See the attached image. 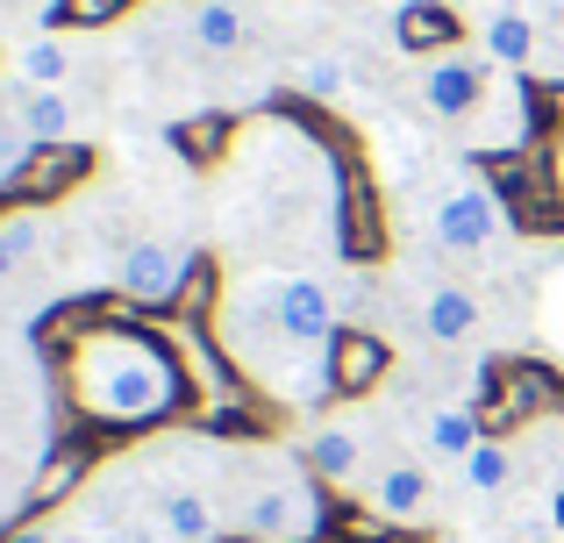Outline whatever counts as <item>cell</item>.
<instances>
[{
    "mask_svg": "<svg viewBox=\"0 0 564 543\" xmlns=\"http://www.w3.org/2000/svg\"><path fill=\"white\" fill-rule=\"evenodd\" d=\"M329 329H336L329 286H322V279H307V272L279 279V336H286L293 350H322V344H329Z\"/></svg>",
    "mask_w": 564,
    "mask_h": 543,
    "instance_id": "obj_5",
    "label": "cell"
},
{
    "mask_svg": "<svg viewBox=\"0 0 564 543\" xmlns=\"http://www.w3.org/2000/svg\"><path fill=\"white\" fill-rule=\"evenodd\" d=\"M221 315H229V344L258 350L264 336H279V279H236ZM279 344H286V336H279Z\"/></svg>",
    "mask_w": 564,
    "mask_h": 543,
    "instance_id": "obj_7",
    "label": "cell"
},
{
    "mask_svg": "<svg viewBox=\"0 0 564 543\" xmlns=\"http://www.w3.org/2000/svg\"><path fill=\"white\" fill-rule=\"evenodd\" d=\"M301 86L315 100H336V94H344V65H336V57H307V65H301Z\"/></svg>",
    "mask_w": 564,
    "mask_h": 543,
    "instance_id": "obj_20",
    "label": "cell"
},
{
    "mask_svg": "<svg viewBox=\"0 0 564 543\" xmlns=\"http://www.w3.org/2000/svg\"><path fill=\"white\" fill-rule=\"evenodd\" d=\"M8 543H57V530H51V522H29V530H14Z\"/></svg>",
    "mask_w": 564,
    "mask_h": 543,
    "instance_id": "obj_21",
    "label": "cell"
},
{
    "mask_svg": "<svg viewBox=\"0 0 564 543\" xmlns=\"http://www.w3.org/2000/svg\"><path fill=\"white\" fill-rule=\"evenodd\" d=\"M372 8H386V0H372Z\"/></svg>",
    "mask_w": 564,
    "mask_h": 543,
    "instance_id": "obj_22",
    "label": "cell"
},
{
    "mask_svg": "<svg viewBox=\"0 0 564 543\" xmlns=\"http://www.w3.org/2000/svg\"><path fill=\"white\" fill-rule=\"evenodd\" d=\"M372 508L386 522H414L429 508V473L422 465H386V473L372 479Z\"/></svg>",
    "mask_w": 564,
    "mask_h": 543,
    "instance_id": "obj_12",
    "label": "cell"
},
{
    "mask_svg": "<svg viewBox=\"0 0 564 543\" xmlns=\"http://www.w3.org/2000/svg\"><path fill=\"white\" fill-rule=\"evenodd\" d=\"M236 530L250 543H307L322 530V508L301 479H258V487H243V501H236Z\"/></svg>",
    "mask_w": 564,
    "mask_h": 543,
    "instance_id": "obj_2",
    "label": "cell"
},
{
    "mask_svg": "<svg viewBox=\"0 0 564 543\" xmlns=\"http://www.w3.org/2000/svg\"><path fill=\"white\" fill-rule=\"evenodd\" d=\"M186 36L200 43L207 57H229V51H243L250 22H243V8H236V0H193V14H186Z\"/></svg>",
    "mask_w": 564,
    "mask_h": 543,
    "instance_id": "obj_8",
    "label": "cell"
},
{
    "mask_svg": "<svg viewBox=\"0 0 564 543\" xmlns=\"http://www.w3.org/2000/svg\"><path fill=\"white\" fill-rule=\"evenodd\" d=\"M479 86H486L479 57L451 51V57H436V65L422 72V108L436 115V122H465V115L479 108Z\"/></svg>",
    "mask_w": 564,
    "mask_h": 543,
    "instance_id": "obj_6",
    "label": "cell"
},
{
    "mask_svg": "<svg viewBox=\"0 0 564 543\" xmlns=\"http://www.w3.org/2000/svg\"><path fill=\"white\" fill-rule=\"evenodd\" d=\"M422 329L436 336V344H465V336H479V301H471L465 286H429Z\"/></svg>",
    "mask_w": 564,
    "mask_h": 543,
    "instance_id": "obj_10",
    "label": "cell"
},
{
    "mask_svg": "<svg viewBox=\"0 0 564 543\" xmlns=\"http://www.w3.org/2000/svg\"><path fill=\"white\" fill-rule=\"evenodd\" d=\"M307 465H315L329 487H350V479H358V465H365L358 430H315V436H307Z\"/></svg>",
    "mask_w": 564,
    "mask_h": 543,
    "instance_id": "obj_14",
    "label": "cell"
},
{
    "mask_svg": "<svg viewBox=\"0 0 564 543\" xmlns=\"http://www.w3.org/2000/svg\"><path fill=\"white\" fill-rule=\"evenodd\" d=\"M14 79L29 86V94H51V86L72 79V43L65 36H29L22 51H14Z\"/></svg>",
    "mask_w": 564,
    "mask_h": 543,
    "instance_id": "obj_13",
    "label": "cell"
},
{
    "mask_svg": "<svg viewBox=\"0 0 564 543\" xmlns=\"http://www.w3.org/2000/svg\"><path fill=\"white\" fill-rule=\"evenodd\" d=\"M457 473H465L471 493H500V487H508V450H500V444H479L465 465H457Z\"/></svg>",
    "mask_w": 564,
    "mask_h": 543,
    "instance_id": "obj_18",
    "label": "cell"
},
{
    "mask_svg": "<svg viewBox=\"0 0 564 543\" xmlns=\"http://www.w3.org/2000/svg\"><path fill=\"white\" fill-rule=\"evenodd\" d=\"M479 444H486V436H479V415H471V408H443V415H429V450H443V458L465 465Z\"/></svg>",
    "mask_w": 564,
    "mask_h": 543,
    "instance_id": "obj_16",
    "label": "cell"
},
{
    "mask_svg": "<svg viewBox=\"0 0 564 543\" xmlns=\"http://www.w3.org/2000/svg\"><path fill=\"white\" fill-rule=\"evenodd\" d=\"M158 530H165L172 543H215V508H207V493L165 487L158 493Z\"/></svg>",
    "mask_w": 564,
    "mask_h": 543,
    "instance_id": "obj_11",
    "label": "cell"
},
{
    "mask_svg": "<svg viewBox=\"0 0 564 543\" xmlns=\"http://www.w3.org/2000/svg\"><path fill=\"white\" fill-rule=\"evenodd\" d=\"M494 237H500V200H494V186L465 180V186H451V194L436 200V243H443L451 258L486 251Z\"/></svg>",
    "mask_w": 564,
    "mask_h": 543,
    "instance_id": "obj_3",
    "label": "cell"
},
{
    "mask_svg": "<svg viewBox=\"0 0 564 543\" xmlns=\"http://www.w3.org/2000/svg\"><path fill=\"white\" fill-rule=\"evenodd\" d=\"M36 251H43V215H8V222H0V279L22 272Z\"/></svg>",
    "mask_w": 564,
    "mask_h": 543,
    "instance_id": "obj_17",
    "label": "cell"
},
{
    "mask_svg": "<svg viewBox=\"0 0 564 543\" xmlns=\"http://www.w3.org/2000/svg\"><path fill=\"white\" fill-rule=\"evenodd\" d=\"M29 151H36V137H29V129H22V122L8 115V122H0V172L14 180V172L29 165Z\"/></svg>",
    "mask_w": 564,
    "mask_h": 543,
    "instance_id": "obj_19",
    "label": "cell"
},
{
    "mask_svg": "<svg viewBox=\"0 0 564 543\" xmlns=\"http://www.w3.org/2000/svg\"><path fill=\"white\" fill-rule=\"evenodd\" d=\"M479 51L494 57V65H529V57H536V22H529L522 8H494L479 22Z\"/></svg>",
    "mask_w": 564,
    "mask_h": 543,
    "instance_id": "obj_9",
    "label": "cell"
},
{
    "mask_svg": "<svg viewBox=\"0 0 564 543\" xmlns=\"http://www.w3.org/2000/svg\"><path fill=\"white\" fill-rule=\"evenodd\" d=\"M14 122H22V129H29L36 143H65L72 129H79V115H72L65 86H51V94H29L22 108H14Z\"/></svg>",
    "mask_w": 564,
    "mask_h": 543,
    "instance_id": "obj_15",
    "label": "cell"
},
{
    "mask_svg": "<svg viewBox=\"0 0 564 543\" xmlns=\"http://www.w3.org/2000/svg\"><path fill=\"white\" fill-rule=\"evenodd\" d=\"M72 387H79V401L94 408V415L143 422L180 393V379H172L165 350H151L143 336H108L100 329V336H86V350L72 358Z\"/></svg>",
    "mask_w": 564,
    "mask_h": 543,
    "instance_id": "obj_1",
    "label": "cell"
},
{
    "mask_svg": "<svg viewBox=\"0 0 564 543\" xmlns=\"http://www.w3.org/2000/svg\"><path fill=\"white\" fill-rule=\"evenodd\" d=\"M115 286L129 293V301H143V307H165V301H180V286H186V251H172V243H129L122 251V265H115Z\"/></svg>",
    "mask_w": 564,
    "mask_h": 543,
    "instance_id": "obj_4",
    "label": "cell"
}]
</instances>
